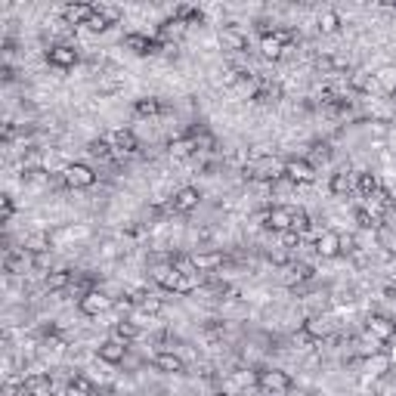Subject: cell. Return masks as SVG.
<instances>
[{
  "label": "cell",
  "mask_w": 396,
  "mask_h": 396,
  "mask_svg": "<svg viewBox=\"0 0 396 396\" xmlns=\"http://www.w3.org/2000/svg\"><path fill=\"white\" fill-rule=\"evenodd\" d=\"M257 390L263 396H288L294 390V381L282 368H263V372H257Z\"/></svg>",
  "instance_id": "obj_1"
},
{
  "label": "cell",
  "mask_w": 396,
  "mask_h": 396,
  "mask_svg": "<svg viewBox=\"0 0 396 396\" xmlns=\"http://www.w3.org/2000/svg\"><path fill=\"white\" fill-rule=\"evenodd\" d=\"M59 174H62V180H65V186H69V189H90V186H96V170L90 168V164H84V161H69Z\"/></svg>",
  "instance_id": "obj_2"
},
{
  "label": "cell",
  "mask_w": 396,
  "mask_h": 396,
  "mask_svg": "<svg viewBox=\"0 0 396 396\" xmlns=\"http://www.w3.org/2000/svg\"><path fill=\"white\" fill-rule=\"evenodd\" d=\"M105 140H109V146L115 149V158H134L136 152H140V140H136V134L130 127H115L105 134Z\"/></svg>",
  "instance_id": "obj_3"
},
{
  "label": "cell",
  "mask_w": 396,
  "mask_h": 396,
  "mask_svg": "<svg viewBox=\"0 0 396 396\" xmlns=\"http://www.w3.org/2000/svg\"><path fill=\"white\" fill-rule=\"evenodd\" d=\"M285 180L291 183V186H309V183H316V164L309 161V158H288Z\"/></svg>",
  "instance_id": "obj_4"
},
{
  "label": "cell",
  "mask_w": 396,
  "mask_h": 396,
  "mask_svg": "<svg viewBox=\"0 0 396 396\" xmlns=\"http://www.w3.org/2000/svg\"><path fill=\"white\" fill-rule=\"evenodd\" d=\"M47 62L53 65V69H59V71H69V69H75V65L81 62V50H78L75 44L59 41V44H53V47L47 50Z\"/></svg>",
  "instance_id": "obj_5"
},
{
  "label": "cell",
  "mask_w": 396,
  "mask_h": 396,
  "mask_svg": "<svg viewBox=\"0 0 396 396\" xmlns=\"http://www.w3.org/2000/svg\"><path fill=\"white\" fill-rule=\"evenodd\" d=\"M111 307H115V297H111L109 291H102V288H93L87 297H81V300H78V309H81L84 316H90V319L109 313Z\"/></svg>",
  "instance_id": "obj_6"
},
{
  "label": "cell",
  "mask_w": 396,
  "mask_h": 396,
  "mask_svg": "<svg viewBox=\"0 0 396 396\" xmlns=\"http://www.w3.org/2000/svg\"><path fill=\"white\" fill-rule=\"evenodd\" d=\"M366 332L372 334L375 341L387 344V341L396 338V319H390V316H384V313H372L366 319Z\"/></svg>",
  "instance_id": "obj_7"
},
{
  "label": "cell",
  "mask_w": 396,
  "mask_h": 396,
  "mask_svg": "<svg viewBox=\"0 0 396 396\" xmlns=\"http://www.w3.org/2000/svg\"><path fill=\"white\" fill-rule=\"evenodd\" d=\"M124 47L134 50L136 56H155L161 50V37H149L146 31H127L124 35Z\"/></svg>",
  "instance_id": "obj_8"
},
{
  "label": "cell",
  "mask_w": 396,
  "mask_h": 396,
  "mask_svg": "<svg viewBox=\"0 0 396 396\" xmlns=\"http://www.w3.org/2000/svg\"><path fill=\"white\" fill-rule=\"evenodd\" d=\"M152 282H155L161 291H170V294H177V288H180V282H183V276L177 273V267L170 260H164V263H158V267H152Z\"/></svg>",
  "instance_id": "obj_9"
},
{
  "label": "cell",
  "mask_w": 396,
  "mask_h": 396,
  "mask_svg": "<svg viewBox=\"0 0 396 396\" xmlns=\"http://www.w3.org/2000/svg\"><path fill=\"white\" fill-rule=\"evenodd\" d=\"M263 229H269V233H288L291 229V208H282V204H276V208H267L260 217Z\"/></svg>",
  "instance_id": "obj_10"
},
{
  "label": "cell",
  "mask_w": 396,
  "mask_h": 396,
  "mask_svg": "<svg viewBox=\"0 0 396 396\" xmlns=\"http://www.w3.org/2000/svg\"><path fill=\"white\" fill-rule=\"evenodd\" d=\"M217 37H220V47L229 50V53H245L248 50V35L235 22L220 25V35H217Z\"/></svg>",
  "instance_id": "obj_11"
},
{
  "label": "cell",
  "mask_w": 396,
  "mask_h": 396,
  "mask_svg": "<svg viewBox=\"0 0 396 396\" xmlns=\"http://www.w3.org/2000/svg\"><path fill=\"white\" fill-rule=\"evenodd\" d=\"M59 16H62L71 28H81V25L87 28V22L96 12H93V3H65V6H59Z\"/></svg>",
  "instance_id": "obj_12"
},
{
  "label": "cell",
  "mask_w": 396,
  "mask_h": 396,
  "mask_svg": "<svg viewBox=\"0 0 396 396\" xmlns=\"http://www.w3.org/2000/svg\"><path fill=\"white\" fill-rule=\"evenodd\" d=\"M347 87H350V93H381V87H378V81H375V71H366V69H353L347 75Z\"/></svg>",
  "instance_id": "obj_13"
},
{
  "label": "cell",
  "mask_w": 396,
  "mask_h": 396,
  "mask_svg": "<svg viewBox=\"0 0 396 396\" xmlns=\"http://www.w3.org/2000/svg\"><path fill=\"white\" fill-rule=\"evenodd\" d=\"M96 359L105 362V366H121V362L127 359V344H121V341H115V338L102 341V344L96 347Z\"/></svg>",
  "instance_id": "obj_14"
},
{
  "label": "cell",
  "mask_w": 396,
  "mask_h": 396,
  "mask_svg": "<svg viewBox=\"0 0 396 396\" xmlns=\"http://www.w3.org/2000/svg\"><path fill=\"white\" fill-rule=\"evenodd\" d=\"M390 368H393V356L384 353V350H378V353H372V356L362 359V372H366V378H384Z\"/></svg>",
  "instance_id": "obj_15"
},
{
  "label": "cell",
  "mask_w": 396,
  "mask_h": 396,
  "mask_svg": "<svg viewBox=\"0 0 396 396\" xmlns=\"http://www.w3.org/2000/svg\"><path fill=\"white\" fill-rule=\"evenodd\" d=\"M313 251L322 257V260H332V257L341 254V235L334 229H322L313 242Z\"/></svg>",
  "instance_id": "obj_16"
},
{
  "label": "cell",
  "mask_w": 396,
  "mask_h": 396,
  "mask_svg": "<svg viewBox=\"0 0 396 396\" xmlns=\"http://www.w3.org/2000/svg\"><path fill=\"white\" fill-rule=\"evenodd\" d=\"M152 366H155L158 372H164V375H183V372H186L183 356L174 353V350H158L155 359H152Z\"/></svg>",
  "instance_id": "obj_17"
},
{
  "label": "cell",
  "mask_w": 396,
  "mask_h": 396,
  "mask_svg": "<svg viewBox=\"0 0 396 396\" xmlns=\"http://www.w3.org/2000/svg\"><path fill=\"white\" fill-rule=\"evenodd\" d=\"M170 201H174V210H177V214H189V210L198 208V201H201V192H198V186H180L174 195H170Z\"/></svg>",
  "instance_id": "obj_18"
},
{
  "label": "cell",
  "mask_w": 396,
  "mask_h": 396,
  "mask_svg": "<svg viewBox=\"0 0 396 396\" xmlns=\"http://www.w3.org/2000/svg\"><path fill=\"white\" fill-rule=\"evenodd\" d=\"M75 276L78 273H71V269H50V273L44 276V288H47L50 294H62L75 285Z\"/></svg>",
  "instance_id": "obj_19"
},
{
  "label": "cell",
  "mask_w": 396,
  "mask_h": 396,
  "mask_svg": "<svg viewBox=\"0 0 396 396\" xmlns=\"http://www.w3.org/2000/svg\"><path fill=\"white\" fill-rule=\"evenodd\" d=\"M22 248L28 251L31 257H41V254H50L53 251V239H50V233H44V229H35V233H28L22 239Z\"/></svg>",
  "instance_id": "obj_20"
},
{
  "label": "cell",
  "mask_w": 396,
  "mask_h": 396,
  "mask_svg": "<svg viewBox=\"0 0 396 396\" xmlns=\"http://www.w3.org/2000/svg\"><path fill=\"white\" fill-rule=\"evenodd\" d=\"M260 56L267 59V62H279V59H285V41L279 37V31L260 37Z\"/></svg>",
  "instance_id": "obj_21"
},
{
  "label": "cell",
  "mask_w": 396,
  "mask_h": 396,
  "mask_svg": "<svg viewBox=\"0 0 396 396\" xmlns=\"http://www.w3.org/2000/svg\"><path fill=\"white\" fill-rule=\"evenodd\" d=\"M328 192H332V195H350V192H356V174L350 168H341L338 174H332V180H328Z\"/></svg>",
  "instance_id": "obj_22"
},
{
  "label": "cell",
  "mask_w": 396,
  "mask_h": 396,
  "mask_svg": "<svg viewBox=\"0 0 396 396\" xmlns=\"http://www.w3.org/2000/svg\"><path fill=\"white\" fill-rule=\"evenodd\" d=\"M192 263H195L198 273L210 276V273H217V269L223 267V254L220 251H192Z\"/></svg>",
  "instance_id": "obj_23"
},
{
  "label": "cell",
  "mask_w": 396,
  "mask_h": 396,
  "mask_svg": "<svg viewBox=\"0 0 396 396\" xmlns=\"http://www.w3.org/2000/svg\"><path fill=\"white\" fill-rule=\"evenodd\" d=\"M303 332L316 341H328L332 338V319H328V316H309V319L303 322Z\"/></svg>",
  "instance_id": "obj_24"
},
{
  "label": "cell",
  "mask_w": 396,
  "mask_h": 396,
  "mask_svg": "<svg viewBox=\"0 0 396 396\" xmlns=\"http://www.w3.org/2000/svg\"><path fill=\"white\" fill-rule=\"evenodd\" d=\"M22 387L28 390V396H53V381L50 375H25Z\"/></svg>",
  "instance_id": "obj_25"
},
{
  "label": "cell",
  "mask_w": 396,
  "mask_h": 396,
  "mask_svg": "<svg viewBox=\"0 0 396 396\" xmlns=\"http://www.w3.org/2000/svg\"><path fill=\"white\" fill-rule=\"evenodd\" d=\"M168 155L174 158V161H183V158H195L198 152H195V143H192V136H177V140H170L168 143Z\"/></svg>",
  "instance_id": "obj_26"
},
{
  "label": "cell",
  "mask_w": 396,
  "mask_h": 396,
  "mask_svg": "<svg viewBox=\"0 0 396 396\" xmlns=\"http://www.w3.org/2000/svg\"><path fill=\"white\" fill-rule=\"evenodd\" d=\"M341 25H344V19H341L338 10H322L319 16H316V28H319V35H338Z\"/></svg>",
  "instance_id": "obj_27"
},
{
  "label": "cell",
  "mask_w": 396,
  "mask_h": 396,
  "mask_svg": "<svg viewBox=\"0 0 396 396\" xmlns=\"http://www.w3.org/2000/svg\"><path fill=\"white\" fill-rule=\"evenodd\" d=\"M164 111V105H161V99L158 96H140L134 102V115L136 118H158Z\"/></svg>",
  "instance_id": "obj_28"
},
{
  "label": "cell",
  "mask_w": 396,
  "mask_h": 396,
  "mask_svg": "<svg viewBox=\"0 0 396 396\" xmlns=\"http://www.w3.org/2000/svg\"><path fill=\"white\" fill-rule=\"evenodd\" d=\"M140 334H143V332H140V325H136V322H130V319L115 322V328H111V338L121 341V344H130V341H136Z\"/></svg>",
  "instance_id": "obj_29"
},
{
  "label": "cell",
  "mask_w": 396,
  "mask_h": 396,
  "mask_svg": "<svg viewBox=\"0 0 396 396\" xmlns=\"http://www.w3.org/2000/svg\"><path fill=\"white\" fill-rule=\"evenodd\" d=\"M381 189V180L372 174V170H362V174H356V195H362V198H368L372 192H378ZM359 198V201H362Z\"/></svg>",
  "instance_id": "obj_30"
},
{
  "label": "cell",
  "mask_w": 396,
  "mask_h": 396,
  "mask_svg": "<svg viewBox=\"0 0 396 396\" xmlns=\"http://www.w3.org/2000/svg\"><path fill=\"white\" fill-rule=\"evenodd\" d=\"M186 28H189L186 22H180V19H174V16H170L168 22L161 25V31H158V37H164V41H180V37L186 35Z\"/></svg>",
  "instance_id": "obj_31"
},
{
  "label": "cell",
  "mask_w": 396,
  "mask_h": 396,
  "mask_svg": "<svg viewBox=\"0 0 396 396\" xmlns=\"http://www.w3.org/2000/svg\"><path fill=\"white\" fill-rule=\"evenodd\" d=\"M375 81H378L381 93H396V69L393 65H384V69L375 71Z\"/></svg>",
  "instance_id": "obj_32"
},
{
  "label": "cell",
  "mask_w": 396,
  "mask_h": 396,
  "mask_svg": "<svg viewBox=\"0 0 396 396\" xmlns=\"http://www.w3.org/2000/svg\"><path fill=\"white\" fill-rule=\"evenodd\" d=\"M87 152H90V158H99V161H115V149L109 146V140H90L87 143Z\"/></svg>",
  "instance_id": "obj_33"
},
{
  "label": "cell",
  "mask_w": 396,
  "mask_h": 396,
  "mask_svg": "<svg viewBox=\"0 0 396 396\" xmlns=\"http://www.w3.org/2000/svg\"><path fill=\"white\" fill-rule=\"evenodd\" d=\"M90 393H93V381H90L87 375L75 372V378L69 381V396H90Z\"/></svg>",
  "instance_id": "obj_34"
},
{
  "label": "cell",
  "mask_w": 396,
  "mask_h": 396,
  "mask_svg": "<svg viewBox=\"0 0 396 396\" xmlns=\"http://www.w3.org/2000/svg\"><path fill=\"white\" fill-rule=\"evenodd\" d=\"M291 229L300 233L303 239H309V214L303 208H291Z\"/></svg>",
  "instance_id": "obj_35"
},
{
  "label": "cell",
  "mask_w": 396,
  "mask_h": 396,
  "mask_svg": "<svg viewBox=\"0 0 396 396\" xmlns=\"http://www.w3.org/2000/svg\"><path fill=\"white\" fill-rule=\"evenodd\" d=\"M136 307H140V313H146L149 319H155V316L164 309V300H161V297H158V294H146L140 303H136Z\"/></svg>",
  "instance_id": "obj_36"
},
{
  "label": "cell",
  "mask_w": 396,
  "mask_h": 396,
  "mask_svg": "<svg viewBox=\"0 0 396 396\" xmlns=\"http://www.w3.org/2000/svg\"><path fill=\"white\" fill-rule=\"evenodd\" d=\"M356 223H359V229H372V233H378V229H381V220H378V217L368 214L366 208L356 210Z\"/></svg>",
  "instance_id": "obj_37"
},
{
  "label": "cell",
  "mask_w": 396,
  "mask_h": 396,
  "mask_svg": "<svg viewBox=\"0 0 396 396\" xmlns=\"http://www.w3.org/2000/svg\"><path fill=\"white\" fill-rule=\"evenodd\" d=\"M93 12H99V16H105L111 25H115L118 19H121V10H118L115 3H105V0H99V3H93Z\"/></svg>",
  "instance_id": "obj_38"
},
{
  "label": "cell",
  "mask_w": 396,
  "mask_h": 396,
  "mask_svg": "<svg viewBox=\"0 0 396 396\" xmlns=\"http://www.w3.org/2000/svg\"><path fill=\"white\" fill-rule=\"evenodd\" d=\"M291 344H294V350H300V353H309V350H316V344H319V341L309 338V334L300 328V332H297L294 338H291Z\"/></svg>",
  "instance_id": "obj_39"
},
{
  "label": "cell",
  "mask_w": 396,
  "mask_h": 396,
  "mask_svg": "<svg viewBox=\"0 0 396 396\" xmlns=\"http://www.w3.org/2000/svg\"><path fill=\"white\" fill-rule=\"evenodd\" d=\"M267 260H269V263H276V267H288V263H291V251H285V248H273V251H267Z\"/></svg>",
  "instance_id": "obj_40"
},
{
  "label": "cell",
  "mask_w": 396,
  "mask_h": 396,
  "mask_svg": "<svg viewBox=\"0 0 396 396\" xmlns=\"http://www.w3.org/2000/svg\"><path fill=\"white\" fill-rule=\"evenodd\" d=\"M313 149H316V152H313V155H309V161H313V164L328 161V158H332V146H328V143H316Z\"/></svg>",
  "instance_id": "obj_41"
},
{
  "label": "cell",
  "mask_w": 396,
  "mask_h": 396,
  "mask_svg": "<svg viewBox=\"0 0 396 396\" xmlns=\"http://www.w3.org/2000/svg\"><path fill=\"white\" fill-rule=\"evenodd\" d=\"M87 28L93 31V35H102V31H109V28H111V22H109L105 16H99V12H96V16L87 22Z\"/></svg>",
  "instance_id": "obj_42"
},
{
  "label": "cell",
  "mask_w": 396,
  "mask_h": 396,
  "mask_svg": "<svg viewBox=\"0 0 396 396\" xmlns=\"http://www.w3.org/2000/svg\"><path fill=\"white\" fill-rule=\"evenodd\" d=\"M12 214H16V201H12L10 195H3V214H0V220L10 223V220H12Z\"/></svg>",
  "instance_id": "obj_43"
},
{
  "label": "cell",
  "mask_w": 396,
  "mask_h": 396,
  "mask_svg": "<svg viewBox=\"0 0 396 396\" xmlns=\"http://www.w3.org/2000/svg\"><path fill=\"white\" fill-rule=\"evenodd\" d=\"M12 78H16V75H12V65H3V81H6V84H10V81H12Z\"/></svg>",
  "instance_id": "obj_44"
},
{
  "label": "cell",
  "mask_w": 396,
  "mask_h": 396,
  "mask_svg": "<svg viewBox=\"0 0 396 396\" xmlns=\"http://www.w3.org/2000/svg\"><path fill=\"white\" fill-rule=\"evenodd\" d=\"M387 6H390V10H393V12H396V3H387Z\"/></svg>",
  "instance_id": "obj_45"
},
{
  "label": "cell",
  "mask_w": 396,
  "mask_h": 396,
  "mask_svg": "<svg viewBox=\"0 0 396 396\" xmlns=\"http://www.w3.org/2000/svg\"><path fill=\"white\" fill-rule=\"evenodd\" d=\"M214 396H229V393H223V390H220V393H214Z\"/></svg>",
  "instance_id": "obj_46"
}]
</instances>
